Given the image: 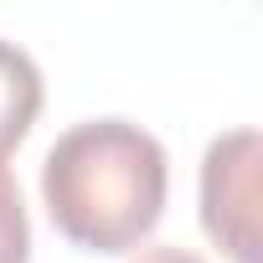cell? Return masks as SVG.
<instances>
[{
	"label": "cell",
	"instance_id": "cell-3",
	"mask_svg": "<svg viewBox=\"0 0 263 263\" xmlns=\"http://www.w3.org/2000/svg\"><path fill=\"white\" fill-rule=\"evenodd\" d=\"M42 114V72L36 62L16 47V42H0V160H6Z\"/></svg>",
	"mask_w": 263,
	"mask_h": 263
},
{
	"label": "cell",
	"instance_id": "cell-4",
	"mask_svg": "<svg viewBox=\"0 0 263 263\" xmlns=\"http://www.w3.org/2000/svg\"><path fill=\"white\" fill-rule=\"evenodd\" d=\"M0 263H31V222L16 176L0 160Z\"/></svg>",
	"mask_w": 263,
	"mask_h": 263
},
{
	"label": "cell",
	"instance_id": "cell-1",
	"mask_svg": "<svg viewBox=\"0 0 263 263\" xmlns=\"http://www.w3.org/2000/svg\"><path fill=\"white\" fill-rule=\"evenodd\" d=\"M171 165L150 129L129 119H88L42 160V201L52 227L88 253L140 248L165 212Z\"/></svg>",
	"mask_w": 263,
	"mask_h": 263
},
{
	"label": "cell",
	"instance_id": "cell-2",
	"mask_svg": "<svg viewBox=\"0 0 263 263\" xmlns=\"http://www.w3.org/2000/svg\"><path fill=\"white\" fill-rule=\"evenodd\" d=\"M201 227L232 263H258V129H232L206 145Z\"/></svg>",
	"mask_w": 263,
	"mask_h": 263
},
{
	"label": "cell",
	"instance_id": "cell-5",
	"mask_svg": "<svg viewBox=\"0 0 263 263\" xmlns=\"http://www.w3.org/2000/svg\"><path fill=\"white\" fill-rule=\"evenodd\" d=\"M135 263H206V258H196L191 248H176V242H160V248H145Z\"/></svg>",
	"mask_w": 263,
	"mask_h": 263
}]
</instances>
